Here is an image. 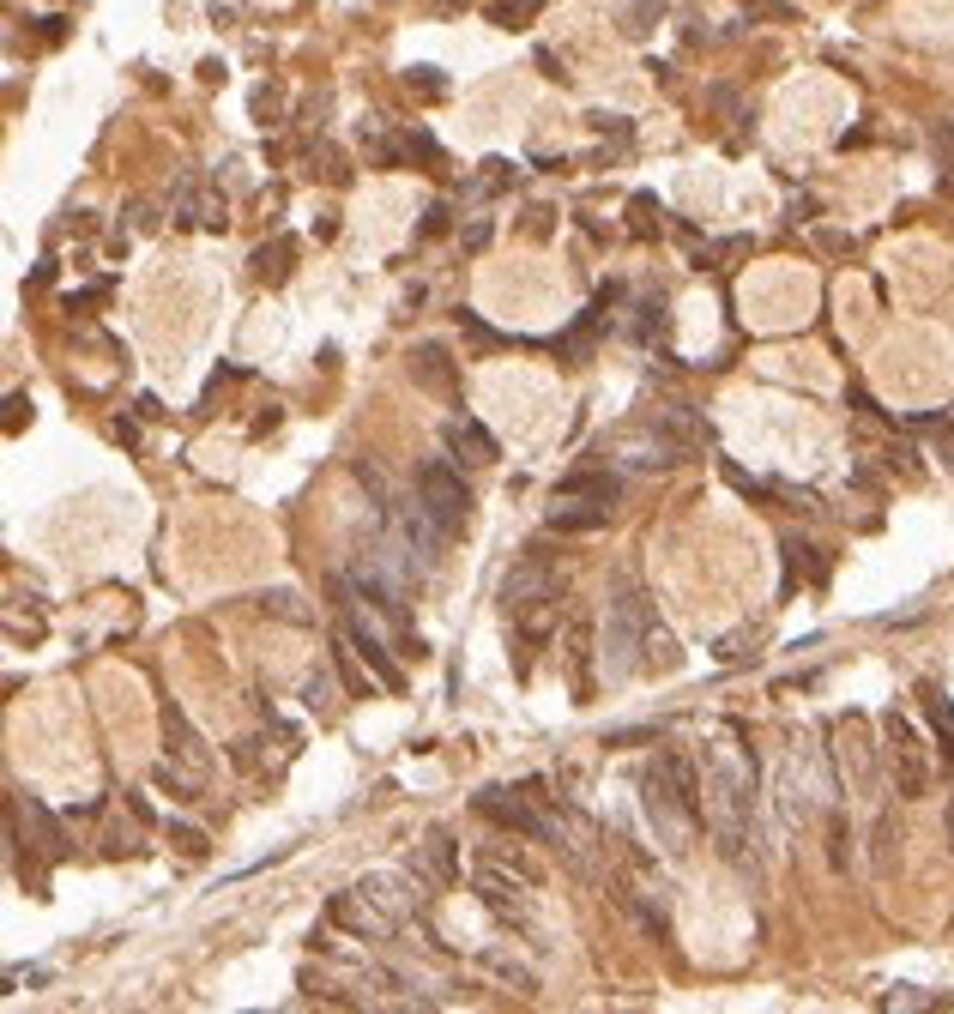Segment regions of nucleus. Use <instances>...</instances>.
<instances>
[{
	"label": "nucleus",
	"mask_w": 954,
	"mask_h": 1014,
	"mask_svg": "<svg viewBox=\"0 0 954 1014\" xmlns=\"http://www.w3.org/2000/svg\"><path fill=\"white\" fill-rule=\"evenodd\" d=\"M701 809L725 845V858L743 864V845H749V809H755V761L743 743L713 737L701 749Z\"/></svg>",
	"instance_id": "1"
},
{
	"label": "nucleus",
	"mask_w": 954,
	"mask_h": 1014,
	"mask_svg": "<svg viewBox=\"0 0 954 1014\" xmlns=\"http://www.w3.org/2000/svg\"><path fill=\"white\" fill-rule=\"evenodd\" d=\"M641 809L653 821V833L665 839V852H689L701 809V767H689L683 755H659L641 779Z\"/></svg>",
	"instance_id": "2"
},
{
	"label": "nucleus",
	"mask_w": 954,
	"mask_h": 1014,
	"mask_svg": "<svg viewBox=\"0 0 954 1014\" xmlns=\"http://www.w3.org/2000/svg\"><path fill=\"white\" fill-rule=\"evenodd\" d=\"M653 628V598L634 580H616L604 604V676H628L641 664V652H653Z\"/></svg>",
	"instance_id": "3"
},
{
	"label": "nucleus",
	"mask_w": 954,
	"mask_h": 1014,
	"mask_svg": "<svg viewBox=\"0 0 954 1014\" xmlns=\"http://www.w3.org/2000/svg\"><path fill=\"white\" fill-rule=\"evenodd\" d=\"M532 882H538V870H532L520 852H477V864H471L477 900H484L508 930H526V924H532Z\"/></svg>",
	"instance_id": "4"
},
{
	"label": "nucleus",
	"mask_w": 954,
	"mask_h": 1014,
	"mask_svg": "<svg viewBox=\"0 0 954 1014\" xmlns=\"http://www.w3.org/2000/svg\"><path fill=\"white\" fill-rule=\"evenodd\" d=\"M417 501L429 507V514H435L447 532H459V526L471 520V489L459 483V471H453L447 459H429V465H417Z\"/></svg>",
	"instance_id": "5"
},
{
	"label": "nucleus",
	"mask_w": 954,
	"mask_h": 1014,
	"mask_svg": "<svg viewBox=\"0 0 954 1014\" xmlns=\"http://www.w3.org/2000/svg\"><path fill=\"white\" fill-rule=\"evenodd\" d=\"M532 803H538V797L502 791V785L477 791V815H484V821H496V827H508V833H520V839H544V845H550V809H532Z\"/></svg>",
	"instance_id": "6"
},
{
	"label": "nucleus",
	"mask_w": 954,
	"mask_h": 1014,
	"mask_svg": "<svg viewBox=\"0 0 954 1014\" xmlns=\"http://www.w3.org/2000/svg\"><path fill=\"white\" fill-rule=\"evenodd\" d=\"M882 731H888V761H894V791H900V797H924V779H930V767H924V749H918L912 725L888 713V719H882Z\"/></svg>",
	"instance_id": "7"
},
{
	"label": "nucleus",
	"mask_w": 954,
	"mask_h": 1014,
	"mask_svg": "<svg viewBox=\"0 0 954 1014\" xmlns=\"http://www.w3.org/2000/svg\"><path fill=\"white\" fill-rule=\"evenodd\" d=\"M327 912H333V924H339V930H351V936H363V942H381V936H393V930H399V918H387V912H381L363 888L333 894V906H327Z\"/></svg>",
	"instance_id": "8"
},
{
	"label": "nucleus",
	"mask_w": 954,
	"mask_h": 1014,
	"mask_svg": "<svg viewBox=\"0 0 954 1014\" xmlns=\"http://www.w3.org/2000/svg\"><path fill=\"white\" fill-rule=\"evenodd\" d=\"M556 568L550 562H538V556H526L508 580H502V616H514V610H526V604H544V598H556Z\"/></svg>",
	"instance_id": "9"
},
{
	"label": "nucleus",
	"mask_w": 954,
	"mask_h": 1014,
	"mask_svg": "<svg viewBox=\"0 0 954 1014\" xmlns=\"http://www.w3.org/2000/svg\"><path fill=\"white\" fill-rule=\"evenodd\" d=\"M176 224H188V230H224V194L218 188H206L200 176H188L182 188H176Z\"/></svg>",
	"instance_id": "10"
},
{
	"label": "nucleus",
	"mask_w": 954,
	"mask_h": 1014,
	"mask_svg": "<svg viewBox=\"0 0 954 1014\" xmlns=\"http://www.w3.org/2000/svg\"><path fill=\"white\" fill-rule=\"evenodd\" d=\"M441 441H447V453L465 459V465H496V435H490L484 423H471V417H447V423H441Z\"/></svg>",
	"instance_id": "11"
},
{
	"label": "nucleus",
	"mask_w": 954,
	"mask_h": 1014,
	"mask_svg": "<svg viewBox=\"0 0 954 1014\" xmlns=\"http://www.w3.org/2000/svg\"><path fill=\"white\" fill-rule=\"evenodd\" d=\"M164 743H170V761H176V767L206 773V761H212V755H206V737H200V731L188 725V713L170 707V701H164Z\"/></svg>",
	"instance_id": "12"
},
{
	"label": "nucleus",
	"mask_w": 954,
	"mask_h": 1014,
	"mask_svg": "<svg viewBox=\"0 0 954 1014\" xmlns=\"http://www.w3.org/2000/svg\"><path fill=\"white\" fill-rule=\"evenodd\" d=\"M610 520V501L598 495H562V507H550V532H598Z\"/></svg>",
	"instance_id": "13"
},
{
	"label": "nucleus",
	"mask_w": 954,
	"mask_h": 1014,
	"mask_svg": "<svg viewBox=\"0 0 954 1014\" xmlns=\"http://www.w3.org/2000/svg\"><path fill=\"white\" fill-rule=\"evenodd\" d=\"M417 870H423V876H429L435 888H447V882L459 876V845H453V839H447L441 827H435V833L423 839V852H417Z\"/></svg>",
	"instance_id": "14"
},
{
	"label": "nucleus",
	"mask_w": 954,
	"mask_h": 1014,
	"mask_svg": "<svg viewBox=\"0 0 954 1014\" xmlns=\"http://www.w3.org/2000/svg\"><path fill=\"white\" fill-rule=\"evenodd\" d=\"M290 260H296V242H290V236H272V242H260V248H254V260H248V266H254V278H260V284H284V278H290Z\"/></svg>",
	"instance_id": "15"
},
{
	"label": "nucleus",
	"mask_w": 954,
	"mask_h": 1014,
	"mask_svg": "<svg viewBox=\"0 0 954 1014\" xmlns=\"http://www.w3.org/2000/svg\"><path fill=\"white\" fill-rule=\"evenodd\" d=\"M19 809H25L31 833H37V852H43V858H67V833H61V821H55L37 797H19Z\"/></svg>",
	"instance_id": "16"
},
{
	"label": "nucleus",
	"mask_w": 954,
	"mask_h": 1014,
	"mask_svg": "<svg viewBox=\"0 0 954 1014\" xmlns=\"http://www.w3.org/2000/svg\"><path fill=\"white\" fill-rule=\"evenodd\" d=\"M411 375H417L423 387H453V369H447V351L435 345V338H429V345H417V357H411Z\"/></svg>",
	"instance_id": "17"
},
{
	"label": "nucleus",
	"mask_w": 954,
	"mask_h": 1014,
	"mask_svg": "<svg viewBox=\"0 0 954 1014\" xmlns=\"http://www.w3.org/2000/svg\"><path fill=\"white\" fill-rule=\"evenodd\" d=\"M616 477L610 471H568L562 483H556V495H598V501H616Z\"/></svg>",
	"instance_id": "18"
},
{
	"label": "nucleus",
	"mask_w": 954,
	"mask_h": 1014,
	"mask_svg": "<svg viewBox=\"0 0 954 1014\" xmlns=\"http://www.w3.org/2000/svg\"><path fill=\"white\" fill-rule=\"evenodd\" d=\"M924 713H930V725H936V743H942V761L954 767V701L948 695H924Z\"/></svg>",
	"instance_id": "19"
},
{
	"label": "nucleus",
	"mask_w": 954,
	"mask_h": 1014,
	"mask_svg": "<svg viewBox=\"0 0 954 1014\" xmlns=\"http://www.w3.org/2000/svg\"><path fill=\"white\" fill-rule=\"evenodd\" d=\"M538 13H544V0H496V7H490V19H496L502 31H526Z\"/></svg>",
	"instance_id": "20"
},
{
	"label": "nucleus",
	"mask_w": 954,
	"mask_h": 1014,
	"mask_svg": "<svg viewBox=\"0 0 954 1014\" xmlns=\"http://www.w3.org/2000/svg\"><path fill=\"white\" fill-rule=\"evenodd\" d=\"M659 19H665V0H634V7L622 13V37H647Z\"/></svg>",
	"instance_id": "21"
},
{
	"label": "nucleus",
	"mask_w": 954,
	"mask_h": 1014,
	"mask_svg": "<svg viewBox=\"0 0 954 1014\" xmlns=\"http://www.w3.org/2000/svg\"><path fill=\"white\" fill-rule=\"evenodd\" d=\"M568 670H574V683L586 689V670H592V628L586 622H574V634H568Z\"/></svg>",
	"instance_id": "22"
},
{
	"label": "nucleus",
	"mask_w": 954,
	"mask_h": 1014,
	"mask_svg": "<svg viewBox=\"0 0 954 1014\" xmlns=\"http://www.w3.org/2000/svg\"><path fill=\"white\" fill-rule=\"evenodd\" d=\"M302 707H308V713H321V719L339 707V701H333V676H327V670H314L308 683H302Z\"/></svg>",
	"instance_id": "23"
},
{
	"label": "nucleus",
	"mask_w": 954,
	"mask_h": 1014,
	"mask_svg": "<svg viewBox=\"0 0 954 1014\" xmlns=\"http://www.w3.org/2000/svg\"><path fill=\"white\" fill-rule=\"evenodd\" d=\"M634 314H641V320H634V338H641V345H647V338H659V332H665V302H659V296H653V302H641Z\"/></svg>",
	"instance_id": "24"
},
{
	"label": "nucleus",
	"mask_w": 954,
	"mask_h": 1014,
	"mask_svg": "<svg viewBox=\"0 0 954 1014\" xmlns=\"http://www.w3.org/2000/svg\"><path fill=\"white\" fill-rule=\"evenodd\" d=\"M405 91H417V97H447V79H441L435 67H411V73H405Z\"/></svg>",
	"instance_id": "25"
},
{
	"label": "nucleus",
	"mask_w": 954,
	"mask_h": 1014,
	"mask_svg": "<svg viewBox=\"0 0 954 1014\" xmlns=\"http://www.w3.org/2000/svg\"><path fill=\"white\" fill-rule=\"evenodd\" d=\"M260 610H272V616H284V622H308V610H302V598H296V592H266V598H260Z\"/></svg>",
	"instance_id": "26"
},
{
	"label": "nucleus",
	"mask_w": 954,
	"mask_h": 1014,
	"mask_svg": "<svg viewBox=\"0 0 954 1014\" xmlns=\"http://www.w3.org/2000/svg\"><path fill=\"white\" fill-rule=\"evenodd\" d=\"M628 212H634V236H647V230H659V200H647V194H634V200H628Z\"/></svg>",
	"instance_id": "27"
},
{
	"label": "nucleus",
	"mask_w": 954,
	"mask_h": 1014,
	"mask_svg": "<svg viewBox=\"0 0 954 1014\" xmlns=\"http://www.w3.org/2000/svg\"><path fill=\"white\" fill-rule=\"evenodd\" d=\"M514 182H520V169H514V163H502V157H490V163H484V188H514Z\"/></svg>",
	"instance_id": "28"
},
{
	"label": "nucleus",
	"mask_w": 954,
	"mask_h": 1014,
	"mask_svg": "<svg viewBox=\"0 0 954 1014\" xmlns=\"http://www.w3.org/2000/svg\"><path fill=\"white\" fill-rule=\"evenodd\" d=\"M936 996H924V990H912V984H900V990H888L882 996V1008H930Z\"/></svg>",
	"instance_id": "29"
},
{
	"label": "nucleus",
	"mask_w": 954,
	"mask_h": 1014,
	"mask_svg": "<svg viewBox=\"0 0 954 1014\" xmlns=\"http://www.w3.org/2000/svg\"><path fill=\"white\" fill-rule=\"evenodd\" d=\"M490 230H496V224H490V218H471V224H465V236H459V242H465V248H471V254H477V248H484V242H490Z\"/></svg>",
	"instance_id": "30"
},
{
	"label": "nucleus",
	"mask_w": 954,
	"mask_h": 1014,
	"mask_svg": "<svg viewBox=\"0 0 954 1014\" xmlns=\"http://www.w3.org/2000/svg\"><path fill=\"white\" fill-rule=\"evenodd\" d=\"M109 852H127V858H133V852H139V833L115 821V827H109Z\"/></svg>",
	"instance_id": "31"
},
{
	"label": "nucleus",
	"mask_w": 954,
	"mask_h": 1014,
	"mask_svg": "<svg viewBox=\"0 0 954 1014\" xmlns=\"http://www.w3.org/2000/svg\"><path fill=\"white\" fill-rule=\"evenodd\" d=\"M459 326H465V332H471V338H477V345H496V332H490V326H484V320H477V314H471V308H459Z\"/></svg>",
	"instance_id": "32"
},
{
	"label": "nucleus",
	"mask_w": 954,
	"mask_h": 1014,
	"mask_svg": "<svg viewBox=\"0 0 954 1014\" xmlns=\"http://www.w3.org/2000/svg\"><path fill=\"white\" fill-rule=\"evenodd\" d=\"M936 157L954 169V121H942V127H936Z\"/></svg>",
	"instance_id": "33"
},
{
	"label": "nucleus",
	"mask_w": 954,
	"mask_h": 1014,
	"mask_svg": "<svg viewBox=\"0 0 954 1014\" xmlns=\"http://www.w3.org/2000/svg\"><path fill=\"white\" fill-rule=\"evenodd\" d=\"M109 296V284H91V290H79V296H67V308H97Z\"/></svg>",
	"instance_id": "34"
},
{
	"label": "nucleus",
	"mask_w": 954,
	"mask_h": 1014,
	"mask_svg": "<svg viewBox=\"0 0 954 1014\" xmlns=\"http://www.w3.org/2000/svg\"><path fill=\"white\" fill-rule=\"evenodd\" d=\"M447 230V206H429V218H423V236H441Z\"/></svg>",
	"instance_id": "35"
},
{
	"label": "nucleus",
	"mask_w": 954,
	"mask_h": 1014,
	"mask_svg": "<svg viewBox=\"0 0 954 1014\" xmlns=\"http://www.w3.org/2000/svg\"><path fill=\"white\" fill-rule=\"evenodd\" d=\"M948 839H954V803H948Z\"/></svg>",
	"instance_id": "36"
},
{
	"label": "nucleus",
	"mask_w": 954,
	"mask_h": 1014,
	"mask_svg": "<svg viewBox=\"0 0 954 1014\" xmlns=\"http://www.w3.org/2000/svg\"><path fill=\"white\" fill-rule=\"evenodd\" d=\"M441 7H453V0H441Z\"/></svg>",
	"instance_id": "37"
}]
</instances>
